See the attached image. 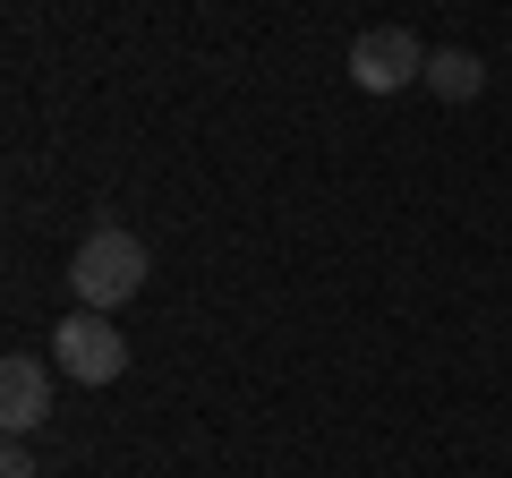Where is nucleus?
I'll list each match as a JSON object with an SVG mask.
<instances>
[{
  "label": "nucleus",
  "mask_w": 512,
  "mask_h": 478,
  "mask_svg": "<svg viewBox=\"0 0 512 478\" xmlns=\"http://www.w3.org/2000/svg\"><path fill=\"white\" fill-rule=\"evenodd\" d=\"M69 291H77V308L120 316L128 299L146 291V239H137V231H94L86 248L69 257Z\"/></svg>",
  "instance_id": "nucleus-1"
},
{
  "label": "nucleus",
  "mask_w": 512,
  "mask_h": 478,
  "mask_svg": "<svg viewBox=\"0 0 512 478\" xmlns=\"http://www.w3.org/2000/svg\"><path fill=\"white\" fill-rule=\"evenodd\" d=\"M52 368L69 376V385H111V376L128 368V342H120V325H111L103 308H77V316H60V325H52Z\"/></svg>",
  "instance_id": "nucleus-2"
},
{
  "label": "nucleus",
  "mask_w": 512,
  "mask_h": 478,
  "mask_svg": "<svg viewBox=\"0 0 512 478\" xmlns=\"http://www.w3.org/2000/svg\"><path fill=\"white\" fill-rule=\"evenodd\" d=\"M419 77H427V52H419L410 26H367V35L350 43V86L359 94H402V86H419Z\"/></svg>",
  "instance_id": "nucleus-3"
},
{
  "label": "nucleus",
  "mask_w": 512,
  "mask_h": 478,
  "mask_svg": "<svg viewBox=\"0 0 512 478\" xmlns=\"http://www.w3.org/2000/svg\"><path fill=\"white\" fill-rule=\"evenodd\" d=\"M43 419H52V368L26 359V350H9L0 359V427H9V444H26Z\"/></svg>",
  "instance_id": "nucleus-4"
},
{
  "label": "nucleus",
  "mask_w": 512,
  "mask_h": 478,
  "mask_svg": "<svg viewBox=\"0 0 512 478\" xmlns=\"http://www.w3.org/2000/svg\"><path fill=\"white\" fill-rule=\"evenodd\" d=\"M427 86H436L444 103H470V94L487 86V60L461 52V43H453V52H427Z\"/></svg>",
  "instance_id": "nucleus-5"
},
{
  "label": "nucleus",
  "mask_w": 512,
  "mask_h": 478,
  "mask_svg": "<svg viewBox=\"0 0 512 478\" xmlns=\"http://www.w3.org/2000/svg\"><path fill=\"white\" fill-rule=\"evenodd\" d=\"M0 478H43V470H35V453H26V444H9V453H0Z\"/></svg>",
  "instance_id": "nucleus-6"
}]
</instances>
